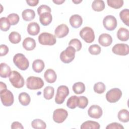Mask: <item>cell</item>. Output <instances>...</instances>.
Instances as JSON below:
<instances>
[{
    "mask_svg": "<svg viewBox=\"0 0 129 129\" xmlns=\"http://www.w3.org/2000/svg\"><path fill=\"white\" fill-rule=\"evenodd\" d=\"M69 21L72 27L74 28H78L82 25L83 19L82 17L79 15L75 14L70 17Z\"/></svg>",
    "mask_w": 129,
    "mask_h": 129,
    "instance_id": "cell-16",
    "label": "cell"
},
{
    "mask_svg": "<svg viewBox=\"0 0 129 129\" xmlns=\"http://www.w3.org/2000/svg\"><path fill=\"white\" fill-rule=\"evenodd\" d=\"M88 104V100L86 97L84 96L79 97L78 107H79L80 108L84 109L87 106Z\"/></svg>",
    "mask_w": 129,
    "mask_h": 129,
    "instance_id": "cell-41",
    "label": "cell"
},
{
    "mask_svg": "<svg viewBox=\"0 0 129 129\" xmlns=\"http://www.w3.org/2000/svg\"><path fill=\"white\" fill-rule=\"evenodd\" d=\"M98 42L101 45L104 47H107L111 44L112 42V38L110 34L103 33L99 36Z\"/></svg>",
    "mask_w": 129,
    "mask_h": 129,
    "instance_id": "cell-15",
    "label": "cell"
},
{
    "mask_svg": "<svg viewBox=\"0 0 129 129\" xmlns=\"http://www.w3.org/2000/svg\"><path fill=\"white\" fill-rule=\"evenodd\" d=\"M73 90L76 94H80L85 91V86L84 84L81 82H76L73 86Z\"/></svg>",
    "mask_w": 129,
    "mask_h": 129,
    "instance_id": "cell-28",
    "label": "cell"
},
{
    "mask_svg": "<svg viewBox=\"0 0 129 129\" xmlns=\"http://www.w3.org/2000/svg\"><path fill=\"white\" fill-rule=\"evenodd\" d=\"M94 91L98 94H102L105 91L106 87L105 84L102 82H97L94 85Z\"/></svg>",
    "mask_w": 129,
    "mask_h": 129,
    "instance_id": "cell-38",
    "label": "cell"
},
{
    "mask_svg": "<svg viewBox=\"0 0 129 129\" xmlns=\"http://www.w3.org/2000/svg\"><path fill=\"white\" fill-rule=\"evenodd\" d=\"M118 39L122 41H126L129 38V31L128 29L121 27L120 28L117 32Z\"/></svg>",
    "mask_w": 129,
    "mask_h": 129,
    "instance_id": "cell-21",
    "label": "cell"
},
{
    "mask_svg": "<svg viewBox=\"0 0 129 129\" xmlns=\"http://www.w3.org/2000/svg\"><path fill=\"white\" fill-rule=\"evenodd\" d=\"M72 2H73L74 3H75V4H79L80 3L82 2V1H72Z\"/></svg>",
    "mask_w": 129,
    "mask_h": 129,
    "instance_id": "cell-49",
    "label": "cell"
},
{
    "mask_svg": "<svg viewBox=\"0 0 129 129\" xmlns=\"http://www.w3.org/2000/svg\"><path fill=\"white\" fill-rule=\"evenodd\" d=\"M69 94V90L67 86L64 85L59 86L57 89L56 94L55 97V102L58 104L63 103L66 98Z\"/></svg>",
    "mask_w": 129,
    "mask_h": 129,
    "instance_id": "cell-6",
    "label": "cell"
},
{
    "mask_svg": "<svg viewBox=\"0 0 129 129\" xmlns=\"http://www.w3.org/2000/svg\"><path fill=\"white\" fill-rule=\"evenodd\" d=\"M119 17L121 20L127 26H129V10L127 9L122 10L119 13Z\"/></svg>",
    "mask_w": 129,
    "mask_h": 129,
    "instance_id": "cell-33",
    "label": "cell"
},
{
    "mask_svg": "<svg viewBox=\"0 0 129 129\" xmlns=\"http://www.w3.org/2000/svg\"><path fill=\"white\" fill-rule=\"evenodd\" d=\"M22 16L25 21H30L33 20L35 17V13L33 10L26 9L22 12Z\"/></svg>",
    "mask_w": 129,
    "mask_h": 129,
    "instance_id": "cell-24",
    "label": "cell"
},
{
    "mask_svg": "<svg viewBox=\"0 0 129 129\" xmlns=\"http://www.w3.org/2000/svg\"><path fill=\"white\" fill-rule=\"evenodd\" d=\"M45 81L49 83H54L57 78V75L55 71L51 69H47L44 74Z\"/></svg>",
    "mask_w": 129,
    "mask_h": 129,
    "instance_id": "cell-17",
    "label": "cell"
},
{
    "mask_svg": "<svg viewBox=\"0 0 129 129\" xmlns=\"http://www.w3.org/2000/svg\"><path fill=\"white\" fill-rule=\"evenodd\" d=\"M106 129H123V126L118 122H112L107 125Z\"/></svg>",
    "mask_w": 129,
    "mask_h": 129,
    "instance_id": "cell-43",
    "label": "cell"
},
{
    "mask_svg": "<svg viewBox=\"0 0 129 129\" xmlns=\"http://www.w3.org/2000/svg\"><path fill=\"white\" fill-rule=\"evenodd\" d=\"M32 69L33 71L39 73L41 72L45 67L44 62L43 61L40 59H37L35 60L32 63Z\"/></svg>",
    "mask_w": 129,
    "mask_h": 129,
    "instance_id": "cell-23",
    "label": "cell"
},
{
    "mask_svg": "<svg viewBox=\"0 0 129 129\" xmlns=\"http://www.w3.org/2000/svg\"><path fill=\"white\" fill-rule=\"evenodd\" d=\"M26 3L29 6L34 7L37 5V4L39 3V1L38 0H27Z\"/></svg>",
    "mask_w": 129,
    "mask_h": 129,
    "instance_id": "cell-46",
    "label": "cell"
},
{
    "mask_svg": "<svg viewBox=\"0 0 129 129\" xmlns=\"http://www.w3.org/2000/svg\"><path fill=\"white\" fill-rule=\"evenodd\" d=\"M117 117L120 121L124 123L127 122L129 121V112L126 109H121L118 112Z\"/></svg>",
    "mask_w": 129,
    "mask_h": 129,
    "instance_id": "cell-30",
    "label": "cell"
},
{
    "mask_svg": "<svg viewBox=\"0 0 129 129\" xmlns=\"http://www.w3.org/2000/svg\"><path fill=\"white\" fill-rule=\"evenodd\" d=\"M108 5L113 9H118L122 7L123 5V0H107Z\"/></svg>",
    "mask_w": 129,
    "mask_h": 129,
    "instance_id": "cell-36",
    "label": "cell"
},
{
    "mask_svg": "<svg viewBox=\"0 0 129 129\" xmlns=\"http://www.w3.org/2000/svg\"><path fill=\"white\" fill-rule=\"evenodd\" d=\"M100 124L98 122L94 121L92 120H87L83 122L81 126V129H87V128H93V129H99Z\"/></svg>",
    "mask_w": 129,
    "mask_h": 129,
    "instance_id": "cell-25",
    "label": "cell"
},
{
    "mask_svg": "<svg viewBox=\"0 0 129 129\" xmlns=\"http://www.w3.org/2000/svg\"><path fill=\"white\" fill-rule=\"evenodd\" d=\"M69 32V29L67 25L64 24L58 25L54 30L55 36L58 38H63L66 36Z\"/></svg>",
    "mask_w": 129,
    "mask_h": 129,
    "instance_id": "cell-14",
    "label": "cell"
},
{
    "mask_svg": "<svg viewBox=\"0 0 129 129\" xmlns=\"http://www.w3.org/2000/svg\"><path fill=\"white\" fill-rule=\"evenodd\" d=\"M18 99L20 103L23 106H27L29 104L31 101L30 96L26 92L21 93L19 95Z\"/></svg>",
    "mask_w": 129,
    "mask_h": 129,
    "instance_id": "cell-26",
    "label": "cell"
},
{
    "mask_svg": "<svg viewBox=\"0 0 129 129\" xmlns=\"http://www.w3.org/2000/svg\"><path fill=\"white\" fill-rule=\"evenodd\" d=\"M11 73V68L6 63L2 62L0 64V76L2 78H6Z\"/></svg>",
    "mask_w": 129,
    "mask_h": 129,
    "instance_id": "cell-22",
    "label": "cell"
},
{
    "mask_svg": "<svg viewBox=\"0 0 129 129\" xmlns=\"http://www.w3.org/2000/svg\"><path fill=\"white\" fill-rule=\"evenodd\" d=\"M9 77L11 83L14 87L21 88L24 86V79L18 72L13 71Z\"/></svg>",
    "mask_w": 129,
    "mask_h": 129,
    "instance_id": "cell-3",
    "label": "cell"
},
{
    "mask_svg": "<svg viewBox=\"0 0 129 129\" xmlns=\"http://www.w3.org/2000/svg\"><path fill=\"white\" fill-rule=\"evenodd\" d=\"M105 7V5L103 1L95 0L92 4V9L96 12H100L103 11Z\"/></svg>",
    "mask_w": 129,
    "mask_h": 129,
    "instance_id": "cell-27",
    "label": "cell"
},
{
    "mask_svg": "<svg viewBox=\"0 0 129 129\" xmlns=\"http://www.w3.org/2000/svg\"><path fill=\"white\" fill-rule=\"evenodd\" d=\"M79 101V97L74 95L71 96L67 102V106L70 109H75L78 106Z\"/></svg>",
    "mask_w": 129,
    "mask_h": 129,
    "instance_id": "cell-29",
    "label": "cell"
},
{
    "mask_svg": "<svg viewBox=\"0 0 129 129\" xmlns=\"http://www.w3.org/2000/svg\"><path fill=\"white\" fill-rule=\"evenodd\" d=\"M0 95L1 101L4 106H10L13 104L14 98L11 91L7 89L0 91Z\"/></svg>",
    "mask_w": 129,
    "mask_h": 129,
    "instance_id": "cell-9",
    "label": "cell"
},
{
    "mask_svg": "<svg viewBox=\"0 0 129 129\" xmlns=\"http://www.w3.org/2000/svg\"><path fill=\"white\" fill-rule=\"evenodd\" d=\"M69 45L72 46L77 51H79L82 48L81 42L77 38H74L70 40L69 43Z\"/></svg>",
    "mask_w": 129,
    "mask_h": 129,
    "instance_id": "cell-37",
    "label": "cell"
},
{
    "mask_svg": "<svg viewBox=\"0 0 129 129\" xmlns=\"http://www.w3.org/2000/svg\"><path fill=\"white\" fill-rule=\"evenodd\" d=\"M31 126L35 129H45L46 127V123L40 119H35L31 122Z\"/></svg>",
    "mask_w": 129,
    "mask_h": 129,
    "instance_id": "cell-32",
    "label": "cell"
},
{
    "mask_svg": "<svg viewBox=\"0 0 129 129\" xmlns=\"http://www.w3.org/2000/svg\"><path fill=\"white\" fill-rule=\"evenodd\" d=\"M26 85L29 89L38 90L41 89L44 86L43 80L39 78L34 76L29 77L26 81Z\"/></svg>",
    "mask_w": 129,
    "mask_h": 129,
    "instance_id": "cell-2",
    "label": "cell"
},
{
    "mask_svg": "<svg viewBox=\"0 0 129 129\" xmlns=\"http://www.w3.org/2000/svg\"><path fill=\"white\" fill-rule=\"evenodd\" d=\"M13 62L15 65L22 71L26 70L29 65L28 59L22 53H17L13 57Z\"/></svg>",
    "mask_w": 129,
    "mask_h": 129,
    "instance_id": "cell-1",
    "label": "cell"
},
{
    "mask_svg": "<svg viewBox=\"0 0 129 129\" xmlns=\"http://www.w3.org/2000/svg\"><path fill=\"white\" fill-rule=\"evenodd\" d=\"M7 18L12 25H15L17 24L20 19L19 15L16 13H12L9 14Z\"/></svg>",
    "mask_w": 129,
    "mask_h": 129,
    "instance_id": "cell-39",
    "label": "cell"
},
{
    "mask_svg": "<svg viewBox=\"0 0 129 129\" xmlns=\"http://www.w3.org/2000/svg\"><path fill=\"white\" fill-rule=\"evenodd\" d=\"M112 51L117 55H126L129 53V46L126 44L118 43L113 46Z\"/></svg>",
    "mask_w": 129,
    "mask_h": 129,
    "instance_id": "cell-12",
    "label": "cell"
},
{
    "mask_svg": "<svg viewBox=\"0 0 129 129\" xmlns=\"http://www.w3.org/2000/svg\"><path fill=\"white\" fill-rule=\"evenodd\" d=\"M52 2L56 5H61L65 2V0H56V1L53 0Z\"/></svg>",
    "mask_w": 129,
    "mask_h": 129,
    "instance_id": "cell-48",
    "label": "cell"
},
{
    "mask_svg": "<svg viewBox=\"0 0 129 129\" xmlns=\"http://www.w3.org/2000/svg\"><path fill=\"white\" fill-rule=\"evenodd\" d=\"M23 47L25 49L28 51L33 50L36 47L35 40L31 37L26 38L22 43Z\"/></svg>",
    "mask_w": 129,
    "mask_h": 129,
    "instance_id": "cell-18",
    "label": "cell"
},
{
    "mask_svg": "<svg viewBox=\"0 0 129 129\" xmlns=\"http://www.w3.org/2000/svg\"><path fill=\"white\" fill-rule=\"evenodd\" d=\"M9 52L8 47L4 44H2L0 46V55L1 56L6 55Z\"/></svg>",
    "mask_w": 129,
    "mask_h": 129,
    "instance_id": "cell-44",
    "label": "cell"
},
{
    "mask_svg": "<svg viewBox=\"0 0 129 129\" xmlns=\"http://www.w3.org/2000/svg\"><path fill=\"white\" fill-rule=\"evenodd\" d=\"M122 96L121 91L117 88L109 90L106 94V99L110 103H115L118 101Z\"/></svg>",
    "mask_w": 129,
    "mask_h": 129,
    "instance_id": "cell-8",
    "label": "cell"
},
{
    "mask_svg": "<svg viewBox=\"0 0 129 129\" xmlns=\"http://www.w3.org/2000/svg\"><path fill=\"white\" fill-rule=\"evenodd\" d=\"M56 41L55 36L49 33L43 32L38 36V41L43 45H53L55 44Z\"/></svg>",
    "mask_w": 129,
    "mask_h": 129,
    "instance_id": "cell-5",
    "label": "cell"
},
{
    "mask_svg": "<svg viewBox=\"0 0 129 129\" xmlns=\"http://www.w3.org/2000/svg\"><path fill=\"white\" fill-rule=\"evenodd\" d=\"M9 40L12 43L18 44L21 41V35L17 32L13 31L9 35Z\"/></svg>",
    "mask_w": 129,
    "mask_h": 129,
    "instance_id": "cell-31",
    "label": "cell"
},
{
    "mask_svg": "<svg viewBox=\"0 0 129 129\" xmlns=\"http://www.w3.org/2000/svg\"><path fill=\"white\" fill-rule=\"evenodd\" d=\"M11 128L12 129H23L24 127L22 125V123L18 121H14L11 124Z\"/></svg>",
    "mask_w": 129,
    "mask_h": 129,
    "instance_id": "cell-45",
    "label": "cell"
},
{
    "mask_svg": "<svg viewBox=\"0 0 129 129\" xmlns=\"http://www.w3.org/2000/svg\"><path fill=\"white\" fill-rule=\"evenodd\" d=\"M54 94V89L53 87L48 86L46 87L43 90V96L45 99L47 100L51 99Z\"/></svg>",
    "mask_w": 129,
    "mask_h": 129,
    "instance_id": "cell-34",
    "label": "cell"
},
{
    "mask_svg": "<svg viewBox=\"0 0 129 129\" xmlns=\"http://www.w3.org/2000/svg\"><path fill=\"white\" fill-rule=\"evenodd\" d=\"M103 114L102 109L99 105H93L88 110V114L91 117L96 119L99 118Z\"/></svg>",
    "mask_w": 129,
    "mask_h": 129,
    "instance_id": "cell-13",
    "label": "cell"
},
{
    "mask_svg": "<svg viewBox=\"0 0 129 129\" xmlns=\"http://www.w3.org/2000/svg\"><path fill=\"white\" fill-rule=\"evenodd\" d=\"M68 115V113L66 110L63 108H58L53 111L52 117L54 122L60 123L66 119Z\"/></svg>",
    "mask_w": 129,
    "mask_h": 129,
    "instance_id": "cell-11",
    "label": "cell"
},
{
    "mask_svg": "<svg viewBox=\"0 0 129 129\" xmlns=\"http://www.w3.org/2000/svg\"><path fill=\"white\" fill-rule=\"evenodd\" d=\"M51 12V8L49 6H48L46 5H41L37 9V13L39 16L41 14H42L43 13H50Z\"/></svg>",
    "mask_w": 129,
    "mask_h": 129,
    "instance_id": "cell-42",
    "label": "cell"
},
{
    "mask_svg": "<svg viewBox=\"0 0 129 129\" xmlns=\"http://www.w3.org/2000/svg\"><path fill=\"white\" fill-rule=\"evenodd\" d=\"M80 37L87 43H90L94 41L95 34L93 30L89 27H85L80 31Z\"/></svg>",
    "mask_w": 129,
    "mask_h": 129,
    "instance_id": "cell-7",
    "label": "cell"
},
{
    "mask_svg": "<svg viewBox=\"0 0 129 129\" xmlns=\"http://www.w3.org/2000/svg\"><path fill=\"white\" fill-rule=\"evenodd\" d=\"M76 50L71 46H69L63 50L60 54V59L62 62L69 63L72 62L75 57Z\"/></svg>",
    "mask_w": 129,
    "mask_h": 129,
    "instance_id": "cell-4",
    "label": "cell"
},
{
    "mask_svg": "<svg viewBox=\"0 0 129 129\" xmlns=\"http://www.w3.org/2000/svg\"><path fill=\"white\" fill-rule=\"evenodd\" d=\"M103 24L106 30L113 31L116 28L117 22L116 19L113 16L107 15L104 18Z\"/></svg>",
    "mask_w": 129,
    "mask_h": 129,
    "instance_id": "cell-10",
    "label": "cell"
},
{
    "mask_svg": "<svg viewBox=\"0 0 129 129\" xmlns=\"http://www.w3.org/2000/svg\"><path fill=\"white\" fill-rule=\"evenodd\" d=\"M89 53L92 55H98L99 54L101 51V48L97 44H93L89 46L88 48Z\"/></svg>",
    "mask_w": 129,
    "mask_h": 129,
    "instance_id": "cell-40",
    "label": "cell"
},
{
    "mask_svg": "<svg viewBox=\"0 0 129 129\" xmlns=\"http://www.w3.org/2000/svg\"><path fill=\"white\" fill-rule=\"evenodd\" d=\"M11 27V24L6 17H2L0 19V29L3 31H7Z\"/></svg>",
    "mask_w": 129,
    "mask_h": 129,
    "instance_id": "cell-35",
    "label": "cell"
},
{
    "mask_svg": "<svg viewBox=\"0 0 129 129\" xmlns=\"http://www.w3.org/2000/svg\"><path fill=\"white\" fill-rule=\"evenodd\" d=\"M52 20V16L51 13H45L39 16V21L43 26H47L51 23Z\"/></svg>",
    "mask_w": 129,
    "mask_h": 129,
    "instance_id": "cell-20",
    "label": "cell"
},
{
    "mask_svg": "<svg viewBox=\"0 0 129 129\" xmlns=\"http://www.w3.org/2000/svg\"><path fill=\"white\" fill-rule=\"evenodd\" d=\"M6 89H7L6 84L2 82H0V91H2Z\"/></svg>",
    "mask_w": 129,
    "mask_h": 129,
    "instance_id": "cell-47",
    "label": "cell"
},
{
    "mask_svg": "<svg viewBox=\"0 0 129 129\" xmlns=\"http://www.w3.org/2000/svg\"><path fill=\"white\" fill-rule=\"evenodd\" d=\"M27 32L30 35L35 36L40 32V26L36 22L30 23L27 26Z\"/></svg>",
    "mask_w": 129,
    "mask_h": 129,
    "instance_id": "cell-19",
    "label": "cell"
}]
</instances>
